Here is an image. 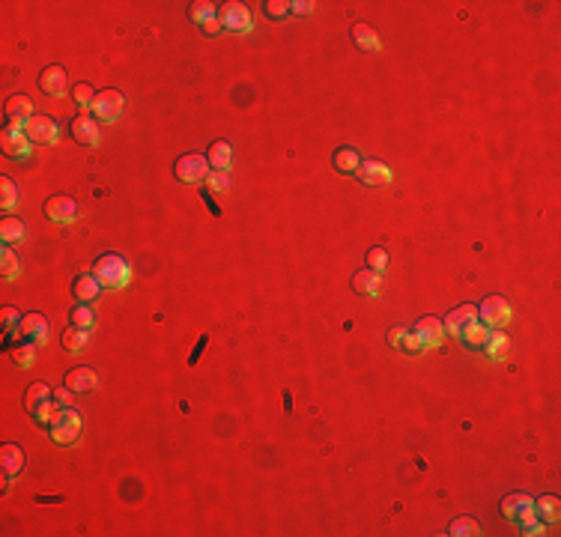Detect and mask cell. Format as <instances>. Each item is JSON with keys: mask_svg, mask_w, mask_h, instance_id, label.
Masks as SVG:
<instances>
[{"mask_svg": "<svg viewBox=\"0 0 561 537\" xmlns=\"http://www.w3.org/2000/svg\"><path fill=\"white\" fill-rule=\"evenodd\" d=\"M93 275L99 278V284L108 289H122L132 281V266L126 263V257L120 254H102L93 266Z\"/></svg>", "mask_w": 561, "mask_h": 537, "instance_id": "cell-1", "label": "cell"}, {"mask_svg": "<svg viewBox=\"0 0 561 537\" xmlns=\"http://www.w3.org/2000/svg\"><path fill=\"white\" fill-rule=\"evenodd\" d=\"M78 436H81V415H78V409L60 406L51 421V439L57 445H72L78 442Z\"/></svg>", "mask_w": 561, "mask_h": 537, "instance_id": "cell-2", "label": "cell"}, {"mask_svg": "<svg viewBox=\"0 0 561 537\" xmlns=\"http://www.w3.org/2000/svg\"><path fill=\"white\" fill-rule=\"evenodd\" d=\"M478 320L484 322L487 329H504L511 322V305L502 296H487L478 305Z\"/></svg>", "mask_w": 561, "mask_h": 537, "instance_id": "cell-3", "label": "cell"}, {"mask_svg": "<svg viewBox=\"0 0 561 537\" xmlns=\"http://www.w3.org/2000/svg\"><path fill=\"white\" fill-rule=\"evenodd\" d=\"M173 173H176L179 182H188V185L206 182V176H209V162H206V155L188 152V155H183V159H176Z\"/></svg>", "mask_w": 561, "mask_h": 537, "instance_id": "cell-4", "label": "cell"}, {"mask_svg": "<svg viewBox=\"0 0 561 537\" xmlns=\"http://www.w3.org/2000/svg\"><path fill=\"white\" fill-rule=\"evenodd\" d=\"M218 24L227 33H248L251 30V13L245 3H224L218 6Z\"/></svg>", "mask_w": 561, "mask_h": 537, "instance_id": "cell-5", "label": "cell"}, {"mask_svg": "<svg viewBox=\"0 0 561 537\" xmlns=\"http://www.w3.org/2000/svg\"><path fill=\"white\" fill-rule=\"evenodd\" d=\"M122 93L120 90H114V87H108V90H102V93H96V99H93V114H96V120H102V122H114L120 114H122Z\"/></svg>", "mask_w": 561, "mask_h": 537, "instance_id": "cell-6", "label": "cell"}, {"mask_svg": "<svg viewBox=\"0 0 561 537\" xmlns=\"http://www.w3.org/2000/svg\"><path fill=\"white\" fill-rule=\"evenodd\" d=\"M24 131H27V138H30L33 143H57V138H60L57 120L48 117V114H36V117L27 122Z\"/></svg>", "mask_w": 561, "mask_h": 537, "instance_id": "cell-7", "label": "cell"}, {"mask_svg": "<svg viewBox=\"0 0 561 537\" xmlns=\"http://www.w3.org/2000/svg\"><path fill=\"white\" fill-rule=\"evenodd\" d=\"M36 117L33 114V102L27 96H13L6 102V129H18V131H24L27 129V122Z\"/></svg>", "mask_w": 561, "mask_h": 537, "instance_id": "cell-8", "label": "cell"}, {"mask_svg": "<svg viewBox=\"0 0 561 537\" xmlns=\"http://www.w3.org/2000/svg\"><path fill=\"white\" fill-rule=\"evenodd\" d=\"M45 215H48L54 224H72L78 218V203L75 197L69 194H54L48 197V203H45Z\"/></svg>", "mask_w": 561, "mask_h": 537, "instance_id": "cell-9", "label": "cell"}, {"mask_svg": "<svg viewBox=\"0 0 561 537\" xmlns=\"http://www.w3.org/2000/svg\"><path fill=\"white\" fill-rule=\"evenodd\" d=\"M502 513L513 522H525L534 517V499L525 496V492H513V496H508L502 501Z\"/></svg>", "mask_w": 561, "mask_h": 537, "instance_id": "cell-10", "label": "cell"}, {"mask_svg": "<svg viewBox=\"0 0 561 537\" xmlns=\"http://www.w3.org/2000/svg\"><path fill=\"white\" fill-rule=\"evenodd\" d=\"M412 334L421 341V346L427 350V346H439L442 338H445V326L439 317H421L418 322L412 326Z\"/></svg>", "mask_w": 561, "mask_h": 537, "instance_id": "cell-11", "label": "cell"}, {"mask_svg": "<svg viewBox=\"0 0 561 537\" xmlns=\"http://www.w3.org/2000/svg\"><path fill=\"white\" fill-rule=\"evenodd\" d=\"M69 131H72V138L81 143V147H96L99 143V120L90 117V114H78L72 120Z\"/></svg>", "mask_w": 561, "mask_h": 537, "instance_id": "cell-12", "label": "cell"}, {"mask_svg": "<svg viewBox=\"0 0 561 537\" xmlns=\"http://www.w3.org/2000/svg\"><path fill=\"white\" fill-rule=\"evenodd\" d=\"M30 143L33 141L27 138V131H18V129H3V134H0V147H3L9 159H27Z\"/></svg>", "mask_w": 561, "mask_h": 537, "instance_id": "cell-13", "label": "cell"}, {"mask_svg": "<svg viewBox=\"0 0 561 537\" xmlns=\"http://www.w3.org/2000/svg\"><path fill=\"white\" fill-rule=\"evenodd\" d=\"M66 87H69V75H66L63 66H45L39 75V90L48 96H66Z\"/></svg>", "mask_w": 561, "mask_h": 537, "instance_id": "cell-14", "label": "cell"}, {"mask_svg": "<svg viewBox=\"0 0 561 537\" xmlns=\"http://www.w3.org/2000/svg\"><path fill=\"white\" fill-rule=\"evenodd\" d=\"M472 322H478V305H460V308H454L451 313H448V320L442 322V326L448 329L451 338H460L463 329L472 326Z\"/></svg>", "mask_w": 561, "mask_h": 537, "instance_id": "cell-15", "label": "cell"}, {"mask_svg": "<svg viewBox=\"0 0 561 537\" xmlns=\"http://www.w3.org/2000/svg\"><path fill=\"white\" fill-rule=\"evenodd\" d=\"M48 331H51V326H48V320H45L42 313H24V317H21V326H18L21 338L45 343V341H48Z\"/></svg>", "mask_w": 561, "mask_h": 537, "instance_id": "cell-16", "label": "cell"}, {"mask_svg": "<svg viewBox=\"0 0 561 537\" xmlns=\"http://www.w3.org/2000/svg\"><path fill=\"white\" fill-rule=\"evenodd\" d=\"M355 176L362 179L364 185H388L391 182V171H388L383 162H376V159H364L362 164H358Z\"/></svg>", "mask_w": 561, "mask_h": 537, "instance_id": "cell-17", "label": "cell"}, {"mask_svg": "<svg viewBox=\"0 0 561 537\" xmlns=\"http://www.w3.org/2000/svg\"><path fill=\"white\" fill-rule=\"evenodd\" d=\"M96 382H99V376H96L93 367H75V371H69V373H66V379H63V385L69 388V391H75V394L93 391Z\"/></svg>", "mask_w": 561, "mask_h": 537, "instance_id": "cell-18", "label": "cell"}, {"mask_svg": "<svg viewBox=\"0 0 561 537\" xmlns=\"http://www.w3.org/2000/svg\"><path fill=\"white\" fill-rule=\"evenodd\" d=\"M353 289L358 296L374 299V296H379V289H383V278H379V272H374V268H362V272L353 275Z\"/></svg>", "mask_w": 561, "mask_h": 537, "instance_id": "cell-19", "label": "cell"}, {"mask_svg": "<svg viewBox=\"0 0 561 537\" xmlns=\"http://www.w3.org/2000/svg\"><path fill=\"white\" fill-rule=\"evenodd\" d=\"M72 293L81 305H90V301H96L99 293H102V284H99L96 275H78L75 284H72Z\"/></svg>", "mask_w": 561, "mask_h": 537, "instance_id": "cell-20", "label": "cell"}, {"mask_svg": "<svg viewBox=\"0 0 561 537\" xmlns=\"http://www.w3.org/2000/svg\"><path fill=\"white\" fill-rule=\"evenodd\" d=\"M0 468H3V475L18 478L24 468V451L18 445H3L0 448Z\"/></svg>", "mask_w": 561, "mask_h": 537, "instance_id": "cell-21", "label": "cell"}, {"mask_svg": "<svg viewBox=\"0 0 561 537\" xmlns=\"http://www.w3.org/2000/svg\"><path fill=\"white\" fill-rule=\"evenodd\" d=\"M206 162H209V167H215V171H227V167L233 164V147L227 141H215L209 147Z\"/></svg>", "mask_w": 561, "mask_h": 537, "instance_id": "cell-22", "label": "cell"}, {"mask_svg": "<svg viewBox=\"0 0 561 537\" xmlns=\"http://www.w3.org/2000/svg\"><path fill=\"white\" fill-rule=\"evenodd\" d=\"M534 517L541 522H555L561 517V501L555 496H541L534 499Z\"/></svg>", "mask_w": 561, "mask_h": 537, "instance_id": "cell-23", "label": "cell"}, {"mask_svg": "<svg viewBox=\"0 0 561 537\" xmlns=\"http://www.w3.org/2000/svg\"><path fill=\"white\" fill-rule=\"evenodd\" d=\"M353 42H355L362 51H370V54L383 48V42H379L376 30H374V27H367V24H355V27H353Z\"/></svg>", "mask_w": 561, "mask_h": 537, "instance_id": "cell-24", "label": "cell"}, {"mask_svg": "<svg viewBox=\"0 0 561 537\" xmlns=\"http://www.w3.org/2000/svg\"><path fill=\"white\" fill-rule=\"evenodd\" d=\"M87 346H90V329L72 326V329L63 331V350L66 352H84Z\"/></svg>", "mask_w": 561, "mask_h": 537, "instance_id": "cell-25", "label": "cell"}, {"mask_svg": "<svg viewBox=\"0 0 561 537\" xmlns=\"http://www.w3.org/2000/svg\"><path fill=\"white\" fill-rule=\"evenodd\" d=\"M0 239H3V245H18L21 239H24V221L6 215L3 221H0Z\"/></svg>", "mask_w": 561, "mask_h": 537, "instance_id": "cell-26", "label": "cell"}, {"mask_svg": "<svg viewBox=\"0 0 561 537\" xmlns=\"http://www.w3.org/2000/svg\"><path fill=\"white\" fill-rule=\"evenodd\" d=\"M332 162H334V167H338L341 173H355L358 164H362V155H358L355 147H341L338 152H334Z\"/></svg>", "mask_w": 561, "mask_h": 537, "instance_id": "cell-27", "label": "cell"}, {"mask_svg": "<svg viewBox=\"0 0 561 537\" xmlns=\"http://www.w3.org/2000/svg\"><path fill=\"white\" fill-rule=\"evenodd\" d=\"M45 403H51V388L45 385V382H33L30 388H27V394H24V406H27V412L33 415L39 406H45Z\"/></svg>", "mask_w": 561, "mask_h": 537, "instance_id": "cell-28", "label": "cell"}, {"mask_svg": "<svg viewBox=\"0 0 561 537\" xmlns=\"http://www.w3.org/2000/svg\"><path fill=\"white\" fill-rule=\"evenodd\" d=\"M484 350H487L490 358H504V355H508V350H511L508 334H504L502 329H492L490 338H487V343H484Z\"/></svg>", "mask_w": 561, "mask_h": 537, "instance_id": "cell-29", "label": "cell"}, {"mask_svg": "<svg viewBox=\"0 0 561 537\" xmlns=\"http://www.w3.org/2000/svg\"><path fill=\"white\" fill-rule=\"evenodd\" d=\"M490 331H492V329H487L484 322L478 320V322H472V326H466V329H463V334H460V341H463L466 346H484V343H487V338H490Z\"/></svg>", "mask_w": 561, "mask_h": 537, "instance_id": "cell-30", "label": "cell"}, {"mask_svg": "<svg viewBox=\"0 0 561 537\" xmlns=\"http://www.w3.org/2000/svg\"><path fill=\"white\" fill-rule=\"evenodd\" d=\"M448 534L451 537H466V534H481V525L472 517H457L448 522Z\"/></svg>", "mask_w": 561, "mask_h": 537, "instance_id": "cell-31", "label": "cell"}, {"mask_svg": "<svg viewBox=\"0 0 561 537\" xmlns=\"http://www.w3.org/2000/svg\"><path fill=\"white\" fill-rule=\"evenodd\" d=\"M0 266H3V278H18L21 272V257L9 248V245H3L0 248Z\"/></svg>", "mask_w": 561, "mask_h": 537, "instance_id": "cell-32", "label": "cell"}, {"mask_svg": "<svg viewBox=\"0 0 561 537\" xmlns=\"http://www.w3.org/2000/svg\"><path fill=\"white\" fill-rule=\"evenodd\" d=\"M9 355H13V361L18 367H33V361H36V346L33 343H15L13 350H9Z\"/></svg>", "mask_w": 561, "mask_h": 537, "instance_id": "cell-33", "label": "cell"}, {"mask_svg": "<svg viewBox=\"0 0 561 537\" xmlns=\"http://www.w3.org/2000/svg\"><path fill=\"white\" fill-rule=\"evenodd\" d=\"M192 18L197 21L200 27H204V24H209V21H215V18H218V9H215V3L197 0V3H192Z\"/></svg>", "mask_w": 561, "mask_h": 537, "instance_id": "cell-34", "label": "cell"}, {"mask_svg": "<svg viewBox=\"0 0 561 537\" xmlns=\"http://www.w3.org/2000/svg\"><path fill=\"white\" fill-rule=\"evenodd\" d=\"M0 194H3V197H0V206H3V209H13L18 203V188H15V182L9 176L0 179Z\"/></svg>", "mask_w": 561, "mask_h": 537, "instance_id": "cell-35", "label": "cell"}, {"mask_svg": "<svg viewBox=\"0 0 561 537\" xmlns=\"http://www.w3.org/2000/svg\"><path fill=\"white\" fill-rule=\"evenodd\" d=\"M93 322H96V313H93V308H90V305H78V308L72 310V326H78V329H93Z\"/></svg>", "mask_w": 561, "mask_h": 537, "instance_id": "cell-36", "label": "cell"}, {"mask_svg": "<svg viewBox=\"0 0 561 537\" xmlns=\"http://www.w3.org/2000/svg\"><path fill=\"white\" fill-rule=\"evenodd\" d=\"M72 99H75L78 108H93L96 93H93V87H90V84H75L72 87Z\"/></svg>", "mask_w": 561, "mask_h": 537, "instance_id": "cell-37", "label": "cell"}, {"mask_svg": "<svg viewBox=\"0 0 561 537\" xmlns=\"http://www.w3.org/2000/svg\"><path fill=\"white\" fill-rule=\"evenodd\" d=\"M18 317H24V313H18L15 308H3V310H0V322H3V331H6V334H13V331L21 326Z\"/></svg>", "mask_w": 561, "mask_h": 537, "instance_id": "cell-38", "label": "cell"}, {"mask_svg": "<svg viewBox=\"0 0 561 537\" xmlns=\"http://www.w3.org/2000/svg\"><path fill=\"white\" fill-rule=\"evenodd\" d=\"M385 266H388L385 248H370V251H367V268H374V272H383Z\"/></svg>", "mask_w": 561, "mask_h": 537, "instance_id": "cell-39", "label": "cell"}, {"mask_svg": "<svg viewBox=\"0 0 561 537\" xmlns=\"http://www.w3.org/2000/svg\"><path fill=\"white\" fill-rule=\"evenodd\" d=\"M266 15L269 18H284L287 13H290V3H287V0H266Z\"/></svg>", "mask_w": 561, "mask_h": 537, "instance_id": "cell-40", "label": "cell"}, {"mask_svg": "<svg viewBox=\"0 0 561 537\" xmlns=\"http://www.w3.org/2000/svg\"><path fill=\"white\" fill-rule=\"evenodd\" d=\"M206 185H209V192H227L230 179H227V173H224V171H218V173H209L206 176Z\"/></svg>", "mask_w": 561, "mask_h": 537, "instance_id": "cell-41", "label": "cell"}, {"mask_svg": "<svg viewBox=\"0 0 561 537\" xmlns=\"http://www.w3.org/2000/svg\"><path fill=\"white\" fill-rule=\"evenodd\" d=\"M520 525H523V534H529V537H534V534H544V531H546V522H541L537 517L525 520V522H520Z\"/></svg>", "mask_w": 561, "mask_h": 537, "instance_id": "cell-42", "label": "cell"}, {"mask_svg": "<svg viewBox=\"0 0 561 537\" xmlns=\"http://www.w3.org/2000/svg\"><path fill=\"white\" fill-rule=\"evenodd\" d=\"M72 394H75V391H69V388H57V391H51V400L54 403H57V406H72Z\"/></svg>", "mask_w": 561, "mask_h": 537, "instance_id": "cell-43", "label": "cell"}, {"mask_svg": "<svg viewBox=\"0 0 561 537\" xmlns=\"http://www.w3.org/2000/svg\"><path fill=\"white\" fill-rule=\"evenodd\" d=\"M313 0H296V3H290V13H296V15H311L313 13Z\"/></svg>", "mask_w": 561, "mask_h": 537, "instance_id": "cell-44", "label": "cell"}, {"mask_svg": "<svg viewBox=\"0 0 561 537\" xmlns=\"http://www.w3.org/2000/svg\"><path fill=\"white\" fill-rule=\"evenodd\" d=\"M400 346H403V350H406V352H421V350H424V346H421V341H418V338H415V334H412V331H409V334H406V338H403V341H400Z\"/></svg>", "mask_w": 561, "mask_h": 537, "instance_id": "cell-45", "label": "cell"}, {"mask_svg": "<svg viewBox=\"0 0 561 537\" xmlns=\"http://www.w3.org/2000/svg\"><path fill=\"white\" fill-rule=\"evenodd\" d=\"M406 334H409V329H403V326H395V329L388 331V343H391V346H400V341L406 338Z\"/></svg>", "mask_w": 561, "mask_h": 537, "instance_id": "cell-46", "label": "cell"}, {"mask_svg": "<svg viewBox=\"0 0 561 537\" xmlns=\"http://www.w3.org/2000/svg\"><path fill=\"white\" fill-rule=\"evenodd\" d=\"M204 30L209 33V36H215V33H221V24H218V18H215V21H209V24H204Z\"/></svg>", "mask_w": 561, "mask_h": 537, "instance_id": "cell-47", "label": "cell"}]
</instances>
